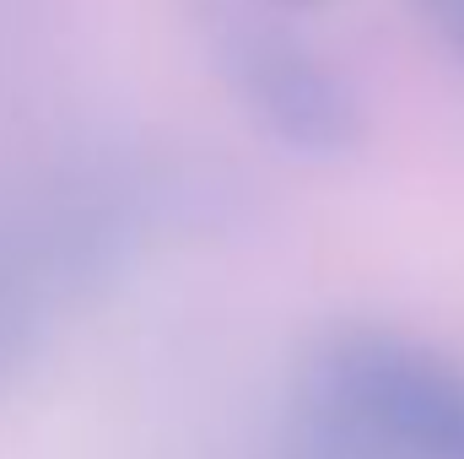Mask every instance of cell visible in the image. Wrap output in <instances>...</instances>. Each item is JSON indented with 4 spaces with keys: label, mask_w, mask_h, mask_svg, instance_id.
<instances>
[{
    "label": "cell",
    "mask_w": 464,
    "mask_h": 459,
    "mask_svg": "<svg viewBox=\"0 0 464 459\" xmlns=\"http://www.w3.org/2000/svg\"><path fill=\"white\" fill-rule=\"evenodd\" d=\"M276 5H297L303 11V5H319V0H276Z\"/></svg>",
    "instance_id": "4"
},
{
    "label": "cell",
    "mask_w": 464,
    "mask_h": 459,
    "mask_svg": "<svg viewBox=\"0 0 464 459\" xmlns=\"http://www.w3.org/2000/svg\"><path fill=\"white\" fill-rule=\"evenodd\" d=\"M308 459H464V367L394 330H341L303 373Z\"/></svg>",
    "instance_id": "1"
},
{
    "label": "cell",
    "mask_w": 464,
    "mask_h": 459,
    "mask_svg": "<svg viewBox=\"0 0 464 459\" xmlns=\"http://www.w3.org/2000/svg\"><path fill=\"white\" fill-rule=\"evenodd\" d=\"M237 109L254 119L281 151L335 162L367 141V103L319 49L270 33V27H232L217 44Z\"/></svg>",
    "instance_id": "2"
},
{
    "label": "cell",
    "mask_w": 464,
    "mask_h": 459,
    "mask_svg": "<svg viewBox=\"0 0 464 459\" xmlns=\"http://www.w3.org/2000/svg\"><path fill=\"white\" fill-rule=\"evenodd\" d=\"M411 5H416L421 27L464 65V0H411Z\"/></svg>",
    "instance_id": "3"
}]
</instances>
